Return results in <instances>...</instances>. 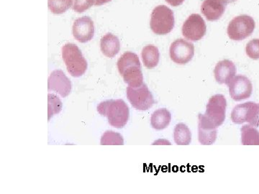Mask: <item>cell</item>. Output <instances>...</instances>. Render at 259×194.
Listing matches in <instances>:
<instances>
[{
  "mask_svg": "<svg viewBox=\"0 0 259 194\" xmlns=\"http://www.w3.org/2000/svg\"><path fill=\"white\" fill-rule=\"evenodd\" d=\"M62 58L68 72L71 76L80 77L86 72L88 61L77 45L74 43L65 44L62 47Z\"/></svg>",
  "mask_w": 259,
  "mask_h": 194,
  "instance_id": "2",
  "label": "cell"
},
{
  "mask_svg": "<svg viewBox=\"0 0 259 194\" xmlns=\"http://www.w3.org/2000/svg\"><path fill=\"white\" fill-rule=\"evenodd\" d=\"M74 0H49V8L52 13L62 14L73 6Z\"/></svg>",
  "mask_w": 259,
  "mask_h": 194,
  "instance_id": "23",
  "label": "cell"
},
{
  "mask_svg": "<svg viewBox=\"0 0 259 194\" xmlns=\"http://www.w3.org/2000/svg\"><path fill=\"white\" fill-rule=\"evenodd\" d=\"M170 58L177 64H188L194 55V46L192 42L185 39H177L170 47Z\"/></svg>",
  "mask_w": 259,
  "mask_h": 194,
  "instance_id": "8",
  "label": "cell"
},
{
  "mask_svg": "<svg viewBox=\"0 0 259 194\" xmlns=\"http://www.w3.org/2000/svg\"><path fill=\"white\" fill-rule=\"evenodd\" d=\"M227 101L222 94L214 95L209 99L204 117L216 127L223 125L226 117Z\"/></svg>",
  "mask_w": 259,
  "mask_h": 194,
  "instance_id": "5",
  "label": "cell"
},
{
  "mask_svg": "<svg viewBox=\"0 0 259 194\" xmlns=\"http://www.w3.org/2000/svg\"><path fill=\"white\" fill-rule=\"evenodd\" d=\"M73 35L79 42H89L95 35V25L92 19L83 16L75 20L72 28Z\"/></svg>",
  "mask_w": 259,
  "mask_h": 194,
  "instance_id": "10",
  "label": "cell"
},
{
  "mask_svg": "<svg viewBox=\"0 0 259 194\" xmlns=\"http://www.w3.org/2000/svg\"><path fill=\"white\" fill-rule=\"evenodd\" d=\"M230 96L234 101L240 102L249 98L253 91V85L245 76H235L229 84Z\"/></svg>",
  "mask_w": 259,
  "mask_h": 194,
  "instance_id": "9",
  "label": "cell"
},
{
  "mask_svg": "<svg viewBox=\"0 0 259 194\" xmlns=\"http://www.w3.org/2000/svg\"><path fill=\"white\" fill-rule=\"evenodd\" d=\"M182 35L192 41H198L205 35L207 26L204 19L198 14L191 15L182 25Z\"/></svg>",
  "mask_w": 259,
  "mask_h": 194,
  "instance_id": "7",
  "label": "cell"
},
{
  "mask_svg": "<svg viewBox=\"0 0 259 194\" xmlns=\"http://www.w3.org/2000/svg\"><path fill=\"white\" fill-rule=\"evenodd\" d=\"M48 101H49V120H50L51 117L56 114H59L61 111L62 102L59 97L51 93H49Z\"/></svg>",
  "mask_w": 259,
  "mask_h": 194,
  "instance_id": "25",
  "label": "cell"
},
{
  "mask_svg": "<svg viewBox=\"0 0 259 194\" xmlns=\"http://www.w3.org/2000/svg\"><path fill=\"white\" fill-rule=\"evenodd\" d=\"M48 88L49 91H55L64 98L71 93V81L61 70H55L49 77Z\"/></svg>",
  "mask_w": 259,
  "mask_h": 194,
  "instance_id": "11",
  "label": "cell"
},
{
  "mask_svg": "<svg viewBox=\"0 0 259 194\" xmlns=\"http://www.w3.org/2000/svg\"><path fill=\"white\" fill-rule=\"evenodd\" d=\"M110 1H112V0H94V5L101 6V5L106 4Z\"/></svg>",
  "mask_w": 259,
  "mask_h": 194,
  "instance_id": "29",
  "label": "cell"
},
{
  "mask_svg": "<svg viewBox=\"0 0 259 194\" xmlns=\"http://www.w3.org/2000/svg\"><path fill=\"white\" fill-rule=\"evenodd\" d=\"M97 111L100 115L107 117L110 125L115 128L125 127L129 120V107L122 100L102 102L97 107Z\"/></svg>",
  "mask_w": 259,
  "mask_h": 194,
  "instance_id": "1",
  "label": "cell"
},
{
  "mask_svg": "<svg viewBox=\"0 0 259 194\" xmlns=\"http://www.w3.org/2000/svg\"><path fill=\"white\" fill-rule=\"evenodd\" d=\"M236 0H204L201 12L209 21L219 20L226 11L227 5Z\"/></svg>",
  "mask_w": 259,
  "mask_h": 194,
  "instance_id": "12",
  "label": "cell"
},
{
  "mask_svg": "<svg viewBox=\"0 0 259 194\" xmlns=\"http://www.w3.org/2000/svg\"><path fill=\"white\" fill-rule=\"evenodd\" d=\"M175 15L173 11L165 5H159L151 13L150 26L156 35H167L175 28Z\"/></svg>",
  "mask_w": 259,
  "mask_h": 194,
  "instance_id": "3",
  "label": "cell"
},
{
  "mask_svg": "<svg viewBox=\"0 0 259 194\" xmlns=\"http://www.w3.org/2000/svg\"><path fill=\"white\" fill-rule=\"evenodd\" d=\"M174 138L178 146H188L192 141L190 129L185 124H177L174 131Z\"/></svg>",
  "mask_w": 259,
  "mask_h": 194,
  "instance_id": "19",
  "label": "cell"
},
{
  "mask_svg": "<svg viewBox=\"0 0 259 194\" xmlns=\"http://www.w3.org/2000/svg\"><path fill=\"white\" fill-rule=\"evenodd\" d=\"M171 120V115L166 109H159L153 112L151 116V123L153 128L161 130L166 128Z\"/></svg>",
  "mask_w": 259,
  "mask_h": 194,
  "instance_id": "18",
  "label": "cell"
},
{
  "mask_svg": "<svg viewBox=\"0 0 259 194\" xmlns=\"http://www.w3.org/2000/svg\"><path fill=\"white\" fill-rule=\"evenodd\" d=\"M242 144L259 146V132L252 125H244L241 128Z\"/></svg>",
  "mask_w": 259,
  "mask_h": 194,
  "instance_id": "20",
  "label": "cell"
},
{
  "mask_svg": "<svg viewBox=\"0 0 259 194\" xmlns=\"http://www.w3.org/2000/svg\"><path fill=\"white\" fill-rule=\"evenodd\" d=\"M167 3L173 7L180 6L185 2V0H166Z\"/></svg>",
  "mask_w": 259,
  "mask_h": 194,
  "instance_id": "28",
  "label": "cell"
},
{
  "mask_svg": "<svg viewBox=\"0 0 259 194\" xmlns=\"http://www.w3.org/2000/svg\"><path fill=\"white\" fill-rule=\"evenodd\" d=\"M100 144L102 146H122L124 144V139L118 132L107 131L102 136Z\"/></svg>",
  "mask_w": 259,
  "mask_h": 194,
  "instance_id": "24",
  "label": "cell"
},
{
  "mask_svg": "<svg viewBox=\"0 0 259 194\" xmlns=\"http://www.w3.org/2000/svg\"><path fill=\"white\" fill-rule=\"evenodd\" d=\"M214 75L218 83L228 85L236 76V65L233 61L227 59L219 61L214 68Z\"/></svg>",
  "mask_w": 259,
  "mask_h": 194,
  "instance_id": "14",
  "label": "cell"
},
{
  "mask_svg": "<svg viewBox=\"0 0 259 194\" xmlns=\"http://www.w3.org/2000/svg\"><path fill=\"white\" fill-rule=\"evenodd\" d=\"M143 62L148 69H152L157 66L159 62L160 54L158 47L153 45H147L141 52Z\"/></svg>",
  "mask_w": 259,
  "mask_h": 194,
  "instance_id": "17",
  "label": "cell"
},
{
  "mask_svg": "<svg viewBox=\"0 0 259 194\" xmlns=\"http://www.w3.org/2000/svg\"><path fill=\"white\" fill-rule=\"evenodd\" d=\"M126 91L129 102L136 110L145 111L152 107L155 104L152 93L145 83L138 88L128 86Z\"/></svg>",
  "mask_w": 259,
  "mask_h": 194,
  "instance_id": "6",
  "label": "cell"
},
{
  "mask_svg": "<svg viewBox=\"0 0 259 194\" xmlns=\"http://www.w3.org/2000/svg\"><path fill=\"white\" fill-rule=\"evenodd\" d=\"M255 23L249 15L237 16L230 22L228 26V37L233 40L241 41L251 35L254 31Z\"/></svg>",
  "mask_w": 259,
  "mask_h": 194,
  "instance_id": "4",
  "label": "cell"
},
{
  "mask_svg": "<svg viewBox=\"0 0 259 194\" xmlns=\"http://www.w3.org/2000/svg\"><path fill=\"white\" fill-rule=\"evenodd\" d=\"M125 83L132 88H138L144 84V76L141 66H132L127 68L120 74Z\"/></svg>",
  "mask_w": 259,
  "mask_h": 194,
  "instance_id": "16",
  "label": "cell"
},
{
  "mask_svg": "<svg viewBox=\"0 0 259 194\" xmlns=\"http://www.w3.org/2000/svg\"><path fill=\"white\" fill-rule=\"evenodd\" d=\"M100 48L106 57L114 58L120 50V42L118 37L111 33L106 34L100 40Z\"/></svg>",
  "mask_w": 259,
  "mask_h": 194,
  "instance_id": "15",
  "label": "cell"
},
{
  "mask_svg": "<svg viewBox=\"0 0 259 194\" xmlns=\"http://www.w3.org/2000/svg\"><path fill=\"white\" fill-rule=\"evenodd\" d=\"M245 52L250 59L258 60L259 59V39L255 38L250 40L245 47Z\"/></svg>",
  "mask_w": 259,
  "mask_h": 194,
  "instance_id": "26",
  "label": "cell"
},
{
  "mask_svg": "<svg viewBox=\"0 0 259 194\" xmlns=\"http://www.w3.org/2000/svg\"><path fill=\"white\" fill-rule=\"evenodd\" d=\"M250 105H251V102H245V103L241 104V105L235 107L231 115V120L233 121V122L238 124V125L246 122Z\"/></svg>",
  "mask_w": 259,
  "mask_h": 194,
  "instance_id": "21",
  "label": "cell"
},
{
  "mask_svg": "<svg viewBox=\"0 0 259 194\" xmlns=\"http://www.w3.org/2000/svg\"><path fill=\"white\" fill-rule=\"evenodd\" d=\"M117 69L121 74L127 68L132 66H141L139 56L132 52H125L120 56L117 63Z\"/></svg>",
  "mask_w": 259,
  "mask_h": 194,
  "instance_id": "22",
  "label": "cell"
},
{
  "mask_svg": "<svg viewBox=\"0 0 259 194\" xmlns=\"http://www.w3.org/2000/svg\"><path fill=\"white\" fill-rule=\"evenodd\" d=\"M94 5V0H74L72 8L78 13H83Z\"/></svg>",
  "mask_w": 259,
  "mask_h": 194,
  "instance_id": "27",
  "label": "cell"
},
{
  "mask_svg": "<svg viewBox=\"0 0 259 194\" xmlns=\"http://www.w3.org/2000/svg\"><path fill=\"white\" fill-rule=\"evenodd\" d=\"M217 128L204 115H199V141L204 146H210L217 139Z\"/></svg>",
  "mask_w": 259,
  "mask_h": 194,
  "instance_id": "13",
  "label": "cell"
}]
</instances>
